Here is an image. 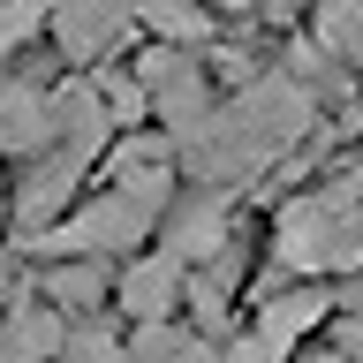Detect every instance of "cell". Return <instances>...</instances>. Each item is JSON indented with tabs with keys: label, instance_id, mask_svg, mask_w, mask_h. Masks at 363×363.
Returning a JSON list of instances; mask_svg holds the SVG:
<instances>
[{
	"label": "cell",
	"instance_id": "cell-10",
	"mask_svg": "<svg viewBox=\"0 0 363 363\" xmlns=\"http://www.w3.org/2000/svg\"><path fill=\"white\" fill-rule=\"evenodd\" d=\"M340 348H348V356H356V363H363V311H356V318H348V340H340Z\"/></svg>",
	"mask_w": 363,
	"mask_h": 363
},
{
	"label": "cell",
	"instance_id": "cell-7",
	"mask_svg": "<svg viewBox=\"0 0 363 363\" xmlns=\"http://www.w3.org/2000/svg\"><path fill=\"white\" fill-rule=\"evenodd\" d=\"M53 136V99L30 84H0V159H30Z\"/></svg>",
	"mask_w": 363,
	"mask_h": 363
},
{
	"label": "cell",
	"instance_id": "cell-1",
	"mask_svg": "<svg viewBox=\"0 0 363 363\" xmlns=\"http://www.w3.org/2000/svg\"><path fill=\"white\" fill-rule=\"evenodd\" d=\"M272 257L288 272H311V280L363 272V174H340L311 197H295L272 227Z\"/></svg>",
	"mask_w": 363,
	"mask_h": 363
},
{
	"label": "cell",
	"instance_id": "cell-6",
	"mask_svg": "<svg viewBox=\"0 0 363 363\" xmlns=\"http://www.w3.org/2000/svg\"><path fill=\"white\" fill-rule=\"evenodd\" d=\"M121 356L129 363H220V340L204 325H182V318H152V325H129Z\"/></svg>",
	"mask_w": 363,
	"mask_h": 363
},
{
	"label": "cell",
	"instance_id": "cell-11",
	"mask_svg": "<svg viewBox=\"0 0 363 363\" xmlns=\"http://www.w3.org/2000/svg\"><path fill=\"white\" fill-rule=\"evenodd\" d=\"M0 227H8V182H0Z\"/></svg>",
	"mask_w": 363,
	"mask_h": 363
},
{
	"label": "cell",
	"instance_id": "cell-3",
	"mask_svg": "<svg viewBox=\"0 0 363 363\" xmlns=\"http://www.w3.org/2000/svg\"><path fill=\"white\" fill-rule=\"evenodd\" d=\"M325 318H333V288H288V295H272V303H257L242 333L257 340L272 363H288L295 348H311V333Z\"/></svg>",
	"mask_w": 363,
	"mask_h": 363
},
{
	"label": "cell",
	"instance_id": "cell-5",
	"mask_svg": "<svg viewBox=\"0 0 363 363\" xmlns=\"http://www.w3.org/2000/svg\"><path fill=\"white\" fill-rule=\"evenodd\" d=\"M38 295L61 318H91L99 303H113V265H106V257H45Z\"/></svg>",
	"mask_w": 363,
	"mask_h": 363
},
{
	"label": "cell",
	"instance_id": "cell-9",
	"mask_svg": "<svg viewBox=\"0 0 363 363\" xmlns=\"http://www.w3.org/2000/svg\"><path fill=\"white\" fill-rule=\"evenodd\" d=\"M288 363H356V356H348V348H318V356H311V348H295Z\"/></svg>",
	"mask_w": 363,
	"mask_h": 363
},
{
	"label": "cell",
	"instance_id": "cell-8",
	"mask_svg": "<svg viewBox=\"0 0 363 363\" xmlns=\"http://www.w3.org/2000/svg\"><path fill=\"white\" fill-rule=\"evenodd\" d=\"M121 23H129V0H68L61 8V45L76 61H99L121 38Z\"/></svg>",
	"mask_w": 363,
	"mask_h": 363
},
{
	"label": "cell",
	"instance_id": "cell-2",
	"mask_svg": "<svg viewBox=\"0 0 363 363\" xmlns=\"http://www.w3.org/2000/svg\"><path fill=\"white\" fill-rule=\"evenodd\" d=\"M189 303V265H182L174 250H129L121 272H113V311L129 318V325H152V318H182Z\"/></svg>",
	"mask_w": 363,
	"mask_h": 363
},
{
	"label": "cell",
	"instance_id": "cell-4",
	"mask_svg": "<svg viewBox=\"0 0 363 363\" xmlns=\"http://www.w3.org/2000/svg\"><path fill=\"white\" fill-rule=\"evenodd\" d=\"M61 340H68V318L53 311L38 288L16 295V303L0 311V363H53Z\"/></svg>",
	"mask_w": 363,
	"mask_h": 363
}]
</instances>
